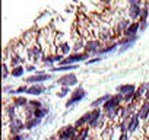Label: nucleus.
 Returning a JSON list of instances; mask_svg holds the SVG:
<instances>
[{
  "instance_id": "nucleus-1",
  "label": "nucleus",
  "mask_w": 149,
  "mask_h": 140,
  "mask_svg": "<svg viewBox=\"0 0 149 140\" xmlns=\"http://www.w3.org/2000/svg\"><path fill=\"white\" fill-rule=\"evenodd\" d=\"M143 5L139 0H130L129 2V9H127V16L129 19H132V22H137L140 21V15L143 10Z\"/></svg>"
},
{
  "instance_id": "nucleus-2",
  "label": "nucleus",
  "mask_w": 149,
  "mask_h": 140,
  "mask_svg": "<svg viewBox=\"0 0 149 140\" xmlns=\"http://www.w3.org/2000/svg\"><path fill=\"white\" fill-rule=\"evenodd\" d=\"M91 57V54H88L86 51H84V53H72L70 55H67L58 66H72V64H76V63H86L88 60L86 58H89Z\"/></svg>"
},
{
  "instance_id": "nucleus-3",
  "label": "nucleus",
  "mask_w": 149,
  "mask_h": 140,
  "mask_svg": "<svg viewBox=\"0 0 149 140\" xmlns=\"http://www.w3.org/2000/svg\"><path fill=\"white\" fill-rule=\"evenodd\" d=\"M86 91L82 88V86H79V88H76L74 91H72L70 92V96H69V99L66 101V104H64V107L66 108H70L72 105H74V104H78V102H81L82 99H85L86 98Z\"/></svg>"
},
{
  "instance_id": "nucleus-4",
  "label": "nucleus",
  "mask_w": 149,
  "mask_h": 140,
  "mask_svg": "<svg viewBox=\"0 0 149 140\" xmlns=\"http://www.w3.org/2000/svg\"><path fill=\"white\" fill-rule=\"evenodd\" d=\"M53 79V75L51 73H45L42 70H38L35 75H31L25 79V85H35V83H44L47 80H51Z\"/></svg>"
},
{
  "instance_id": "nucleus-5",
  "label": "nucleus",
  "mask_w": 149,
  "mask_h": 140,
  "mask_svg": "<svg viewBox=\"0 0 149 140\" xmlns=\"http://www.w3.org/2000/svg\"><path fill=\"white\" fill-rule=\"evenodd\" d=\"M79 130L74 125H64L57 133V140H74L78 136Z\"/></svg>"
},
{
  "instance_id": "nucleus-6",
  "label": "nucleus",
  "mask_w": 149,
  "mask_h": 140,
  "mask_svg": "<svg viewBox=\"0 0 149 140\" xmlns=\"http://www.w3.org/2000/svg\"><path fill=\"white\" fill-rule=\"evenodd\" d=\"M102 48H104V42L101 40H89L85 42V51L91 55L98 57V54Z\"/></svg>"
},
{
  "instance_id": "nucleus-7",
  "label": "nucleus",
  "mask_w": 149,
  "mask_h": 140,
  "mask_svg": "<svg viewBox=\"0 0 149 140\" xmlns=\"http://www.w3.org/2000/svg\"><path fill=\"white\" fill-rule=\"evenodd\" d=\"M57 85L61 88H72L74 85H78V76L74 75L73 72L70 73H64L61 78L57 79Z\"/></svg>"
},
{
  "instance_id": "nucleus-8",
  "label": "nucleus",
  "mask_w": 149,
  "mask_h": 140,
  "mask_svg": "<svg viewBox=\"0 0 149 140\" xmlns=\"http://www.w3.org/2000/svg\"><path fill=\"white\" fill-rule=\"evenodd\" d=\"M139 102H130V104H124L121 105V111H120V121L121 120H126V118H130L132 115H134L137 112V108H139Z\"/></svg>"
},
{
  "instance_id": "nucleus-9",
  "label": "nucleus",
  "mask_w": 149,
  "mask_h": 140,
  "mask_svg": "<svg viewBox=\"0 0 149 140\" xmlns=\"http://www.w3.org/2000/svg\"><path fill=\"white\" fill-rule=\"evenodd\" d=\"M22 130H25V121H22V118L16 117V118H13L9 123V133H10V136L21 134Z\"/></svg>"
},
{
  "instance_id": "nucleus-10",
  "label": "nucleus",
  "mask_w": 149,
  "mask_h": 140,
  "mask_svg": "<svg viewBox=\"0 0 149 140\" xmlns=\"http://www.w3.org/2000/svg\"><path fill=\"white\" fill-rule=\"evenodd\" d=\"M130 24H132V22H130L127 18L120 19V21L117 22V25L114 26V35H117V38H118V37H123L124 32L127 31V28L130 26Z\"/></svg>"
},
{
  "instance_id": "nucleus-11",
  "label": "nucleus",
  "mask_w": 149,
  "mask_h": 140,
  "mask_svg": "<svg viewBox=\"0 0 149 140\" xmlns=\"http://www.w3.org/2000/svg\"><path fill=\"white\" fill-rule=\"evenodd\" d=\"M42 57H44V53L38 45L28 47V58H31L32 61H38V60H42Z\"/></svg>"
},
{
  "instance_id": "nucleus-12",
  "label": "nucleus",
  "mask_w": 149,
  "mask_h": 140,
  "mask_svg": "<svg viewBox=\"0 0 149 140\" xmlns=\"http://www.w3.org/2000/svg\"><path fill=\"white\" fill-rule=\"evenodd\" d=\"M91 118H92V111H88V112H85L82 117H79L76 121H74V127H76L78 130H81V128H84V127H86L88 124H89V121H91Z\"/></svg>"
},
{
  "instance_id": "nucleus-13",
  "label": "nucleus",
  "mask_w": 149,
  "mask_h": 140,
  "mask_svg": "<svg viewBox=\"0 0 149 140\" xmlns=\"http://www.w3.org/2000/svg\"><path fill=\"white\" fill-rule=\"evenodd\" d=\"M136 115L139 117L140 121H143V120H146V118L149 117V101H142V102H140Z\"/></svg>"
},
{
  "instance_id": "nucleus-14",
  "label": "nucleus",
  "mask_w": 149,
  "mask_h": 140,
  "mask_svg": "<svg viewBox=\"0 0 149 140\" xmlns=\"http://www.w3.org/2000/svg\"><path fill=\"white\" fill-rule=\"evenodd\" d=\"M44 92H45V86H44V83H35V85H29L26 95H31V96H40V95L44 94Z\"/></svg>"
},
{
  "instance_id": "nucleus-15",
  "label": "nucleus",
  "mask_w": 149,
  "mask_h": 140,
  "mask_svg": "<svg viewBox=\"0 0 149 140\" xmlns=\"http://www.w3.org/2000/svg\"><path fill=\"white\" fill-rule=\"evenodd\" d=\"M111 96H113L111 94L101 95L100 98H97L95 101H92V102H91V105H89V107H91V110H95V108H102V105H104L108 99H111Z\"/></svg>"
},
{
  "instance_id": "nucleus-16",
  "label": "nucleus",
  "mask_w": 149,
  "mask_h": 140,
  "mask_svg": "<svg viewBox=\"0 0 149 140\" xmlns=\"http://www.w3.org/2000/svg\"><path fill=\"white\" fill-rule=\"evenodd\" d=\"M136 86L133 83H124V85H118L117 86V94L120 95H127V94H132V92H136Z\"/></svg>"
},
{
  "instance_id": "nucleus-17",
  "label": "nucleus",
  "mask_w": 149,
  "mask_h": 140,
  "mask_svg": "<svg viewBox=\"0 0 149 140\" xmlns=\"http://www.w3.org/2000/svg\"><path fill=\"white\" fill-rule=\"evenodd\" d=\"M139 28H140V22L139 21L137 22H132L123 37H136V35H139Z\"/></svg>"
},
{
  "instance_id": "nucleus-18",
  "label": "nucleus",
  "mask_w": 149,
  "mask_h": 140,
  "mask_svg": "<svg viewBox=\"0 0 149 140\" xmlns=\"http://www.w3.org/2000/svg\"><path fill=\"white\" fill-rule=\"evenodd\" d=\"M12 104L16 107V108H22V110H25L26 107H28V104H29V101L24 96V95H16L15 98H13V101H12Z\"/></svg>"
},
{
  "instance_id": "nucleus-19",
  "label": "nucleus",
  "mask_w": 149,
  "mask_h": 140,
  "mask_svg": "<svg viewBox=\"0 0 149 140\" xmlns=\"http://www.w3.org/2000/svg\"><path fill=\"white\" fill-rule=\"evenodd\" d=\"M139 124H140L139 117H137L136 114H134V115H132V117L129 118V128H127V133H129V134L134 133V131L139 128Z\"/></svg>"
},
{
  "instance_id": "nucleus-20",
  "label": "nucleus",
  "mask_w": 149,
  "mask_h": 140,
  "mask_svg": "<svg viewBox=\"0 0 149 140\" xmlns=\"http://www.w3.org/2000/svg\"><path fill=\"white\" fill-rule=\"evenodd\" d=\"M41 121H42V120L35 118V117H31V118L25 120V130H34V128H37V127L41 124Z\"/></svg>"
},
{
  "instance_id": "nucleus-21",
  "label": "nucleus",
  "mask_w": 149,
  "mask_h": 140,
  "mask_svg": "<svg viewBox=\"0 0 149 140\" xmlns=\"http://www.w3.org/2000/svg\"><path fill=\"white\" fill-rule=\"evenodd\" d=\"M117 47H118V44H117V42H110V44H105V45H104V48L100 51L98 57H101V55H104V54H110V53L116 51V50H117Z\"/></svg>"
},
{
  "instance_id": "nucleus-22",
  "label": "nucleus",
  "mask_w": 149,
  "mask_h": 140,
  "mask_svg": "<svg viewBox=\"0 0 149 140\" xmlns=\"http://www.w3.org/2000/svg\"><path fill=\"white\" fill-rule=\"evenodd\" d=\"M45 66H48V67H56L54 64L57 63V60H56V54H44V57H42V60H41Z\"/></svg>"
},
{
  "instance_id": "nucleus-23",
  "label": "nucleus",
  "mask_w": 149,
  "mask_h": 140,
  "mask_svg": "<svg viewBox=\"0 0 149 140\" xmlns=\"http://www.w3.org/2000/svg\"><path fill=\"white\" fill-rule=\"evenodd\" d=\"M78 64H72V66H56L51 69L53 73H60V72H69V70H76ZM70 73V72H69Z\"/></svg>"
},
{
  "instance_id": "nucleus-24",
  "label": "nucleus",
  "mask_w": 149,
  "mask_h": 140,
  "mask_svg": "<svg viewBox=\"0 0 149 140\" xmlns=\"http://www.w3.org/2000/svg\"><path fill=\"white\" fill-rule=\"evenodd\" d=\"M146 83H142V85H139L137 86V89H136V92H134V101L137 102L140 98H143L145 96V94H146Z\"/></svg>"
},
{
  "instance_id": "nucleus-25",
  "label": "nucleus",
  "mask_w": 149,
  "mask_h": 140,
  "mask_svg": "<svg viewBox=\"0 0 149 140\" xmlns=\"http://www.w3.org/2000/svg\"><path fill=\"white\" fill-rule=\"evenodd\" d=\"M89 130H91V128H89L88 125L84 127V128H81L74 140H89Z\"/></svg>"
},
{
  "instance_id": "nucleus-26",
  "label": "nucleus",
  "mask_w": 149,
  "mask_h": 140,
  "mask_svg": "<svg viewBox=\"0 0 149 140\" xmlns=\"http://www.w3.org/2000/svg\"><path fill=\"white\" fill-rule=\"evenodd\" d=\"M25 72H26L25 66H19V67H15V69L10 70V76H12V78H22Z\"/></svg>"
},
{
  "instance_id": "nucleus-27",
  "label": "nucleus",
  "mask_w": 149,
  "mask_h": 140,
  "mask_svg": "<svg viewBox=\"0 0 149 140\" xmlns=\"http://www.w3.org/2000/svg\"><path fill=\"white\" fill-rule=\"evenodd\" d=\"M9 61H10V67H12V69H15V67L22 66L24 58H22V57H19V55H16V54H13V55L9 58Z\"/></svg>"
},
{
  "instance_id": "nucleus-28",
  "label": "nucleus",
  "mask_w": 149,
  "mask_h": 140,
  "mask_svg": "<svg viewBox=\"0 0 149 140\" xmlns=\"http://www.w3.org/2000/svg\"><path fill=\"white\" fill-rule=\"evenodd\" d=\"M48 111H50V108H48V107L38 108V110H35V111H34V117H35V118H40V120H42L44 117H47Z\"/></svg>"
},
{
  "instance_id": "nucleus-29",
  "label": "nucleus",
  "mask_w": 149,
  "mask_h": 140,
  "mask_svg": "<svg viewBox=\"0 0 149 140\" xmlns=\"http://www.w3.org/2000/svg\"><path fill=\"white\" fill-rule=\"evenodd\" d=\"M6 117L12 121L13 118H16V107L13 104L10 105H6Z\"/></svg>"
},
{
  "instance_id": "nucleus-30",
  "label": "nucleus",
  "mask_w": 149,
  "mask_h": 140,
  "mask_svg": "<svg viewBox=\"0 0 149 140\" xmlns=\"http://www.w3.org/2000/svg\"><path fill=\"white\" fill-rule=\"evenodd\" d=\"M149 18V9H148V5H143V10H142V15H140V21H148Z\"/></svg>"
},
{
  "instance_id": "nucleus-31",
  "label": "nucleus",
  "mask_w": 149,
  "mask_h": 140,
  "mask_svg": "<svg viewBox=\"0 0 149 140\" xmlns=\"http://www.w3.org/2000/svg\"><path fill=\"white\" fill-rule=\"evenodd\" d=\"M9 75H10V70H9V64H8V63L5 61V63H3V75H2V76H3V80H6Z\"/></svg>"
},
{
  "instance_id": "nucleus-32",
  "label": "nucleus",
  "mask_w": 149,
  "mask_h": 140,
  "mask_svg": "<svg viewBox=\"0 0 149 140\" xmlns=\"http://www.w3.org/2000/svg\"><path fill=\"white\" fill-rule=\"evenodd\" d=\"M140 22V28H139V34H143L146 29H148V26H149V22L148 21H139Z\"/></svg>"
},
{
  "instance_id": "nucleus-33",
  "label": "nucleus",
  "mask_w": 149,
  "mask_h": 140,
  "mask_svg": "<svg viewBox=\"0 0 149 140\" xmlns=\"http://www.w3.org/2000/svg\"><path fill=\"white\" fill-rule=\"evenodd\" d=\"M69 92H70V88H61V91H58L56 95H57L58 98H64V96H67Z\"/></svg>"
},
{
  "instance_id": "nucleus-34",
  "label": "nucleus",
  "mask_w": 149,
  "mask_h": 140,
  "mask_svg": "<svg viewBox=\"0 0 149 140\" xmlns=\"http://www.w3.org/2000/svg\"><path fill=\"white\" fill-rule=\"evenodd\" d=\"M28 88H29L28 85H21L19 88H16V94H18V95H22V94H26V92H28Z\"/></svg>"
},
{
  "instance_id": "nucleus-35",
  "label": "nucleus",
  "mask_w": 149,
  "mask_h": 140,
  "mask_svg": "<svg viewBox=\"0 0 149 140\" xmlns=\"http://www.w3.org/2000/svg\"><path fill=\"white\" fill-rule=\"evenodd\" d=\"M29 105H31L34 110H38V108H42V107H44V105H42V102H41V101H38V99H37V101H31V102H29Z\"/></svg>"
},
{
  "instance_id": "nucleus-36",
  "label": "nucleus",
  "mask_w": 149,
  "mask_h": 140,
  "mask_svg": "<svg viewBox=\"0 0 149 140\" xmlns=\"http://www.w3.org/2000/svg\"><path fill=\"white\" fill-rule=\"evenodd\" d=\"M25 70L26 72H29V73H37L38 70H37V67H35V64H28V66H25Z\"/></svg>"
},
{
  "instance_id": "nucleus-37",
  "label": "nucleus",
  "mask_w": 149,
  "mask_h": 140,
  "mask_svg": "<svg viewBox=\"0 0 149 140\" xmlns=\"http://www.w3.org/2000/svg\"><path fill=\"white\" fill-rule=\"evenodd\" d=\"M101 60H102V57H94V58L88 60L86 64H94V63H98V61H101Z\"/></svg>"
},
{
  "instance_id": "nucleus-38",
  "label": "nucleus",
  "mask_w": 149,
  "mask_h": 140,
  "mask_svg": "<svg viewBox=\"0 0 149 140\" xmlns=\"http://www.w3.org/2000/svg\"><path fill=\"white\" fill-rule=\"evenodd\" d=\"M8 140H24V136L22 134H16V136H10Z\"/></svg>"
},
{
  "instance_id": "nucleus-39",
  "label": "nucleus",
  "mask_w": 149,
  "mask_h": 140,
  "mask_svg": "<svg viewBox=\"0 0 149 140\" xmlns=\"http://www.w3.org/2000/svg\"><path fill=\"white\" fill-rule=\"evenodd\" d=\"M117 140H129V133H121Z\"/></svg>"
},
{
  "instance_id": "nucleus-40",
  "label": "nucleus",
  "mask_w": 149,
  "mask_h": 140,
  "mask_svg": "<svg viewBox=\"0 0 149 140\" xmlns=\"http://www.w3.org/2000/svg\"><path fill=\"white\" fill-rule=\"evenodd\" d=\"M146 89H149V82H146Z\"/></svg>"
}]
</instances>
